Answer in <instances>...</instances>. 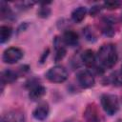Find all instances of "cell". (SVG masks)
<instances>
[{"label":"cell","instance_id":"6da1fadb","mask_svg":"<svg viewBox=\"0 0 122 122\" xmlns=\"http://www.w3.org/2000/svg\"><path fill=\"white\" fill-rule=\"evenodd\" d=\"M96 58L103 68L105 69L112 68L116 64L118 59V54L115 46L111 43L102 45L98 50Z\"/></svg>","mask_w":122,"mask_h":122},{"label":"cell","instance_id":"7a4b0ae2","mask_svg":"<svg viewBox=\"0 0 122 122\" xmlns=\"http://www.w3.org/2000/svg\"><path fill=\"white\" fill-rule=\"evenodd\" d=\"M101 106L105 112L109 115L115 114L119 110V100L114 94L105 93L101 96Z\"/></svg>","mask_w":122,"mask_h":122},{"label":"cell","instance_id":"3957f363","mask_svg":"<svg viewBox=\"0 0 122 122\" xmlns=\"http://www.w3.org/2000/svg\"><path fill=\"white\" fill-rule=\"evenodd\" d=\"M46 77L52 83H62L68 78V71L63 66L56 65L47 71Z\"/></svg>","mask_w":122,"mask_h":122},{"label":"cell","instance_id":"277c9868","mask_svg":"<svg viewBox=\"0 0 122 122\" xmlns=\"http://www.w3.org/2000/svg\"><path fill=\"white\" fill-rule=\"evenodd\" d=\"M23 57V51L17 47H10L3 52V61L8 64H15Z\"/></svg>","mask_w":122,"mask_h":122},{"label":"cell","instance_id":"5b68a950","mask_svg":"<svg viewBox=\"0 0 122 122\" xmlns=\"http://www.w3.org/2000/svg\"><path fill=\"white\" fill-rule=\"evenodd\" d=\"M83 117L85 122H102L100 112L94 103L89 104L84 112H83Z\"/></svg>","mask_w":122,"mask_h":122},{"label":"cell","instance_id":"8992f818","mask_svg":"<svg viewBox=\"0 0 122 122\" xmlns=\"http://www.w3.org/2000/svg\"><path fill=\"white\" fill-rule=\"evenodd\" d=\"M77 81L82 88L88 89L94 85V76L90 71L83 70L77 73Z\"/></svg>","mask_w":122,"mask_h":122},{"label":"cell","instance_id":"52a82bcc","mask_svg":"<svg viewBox=\"0 0 122 122\" xmlns=\"http://www.w3.org/2000/svg\"><path fill=\"white\" fill-rule=\"evenodd\" d=\"M1 122H26V116L22 111L12 110L2 115Z\"/></svg>","mask_w":122,"mask_h":122},{"label":"cell","instance_id":"ba28073f","mask_svg":"<svg viewBox=\"0 0 122 122\" xmlns=\"http://www.w3.org/2000/svg\"><path fill=\"white\" fill-rule=\"evenodd\" d=\"M116 20L112 17H104L101 20V31L107 36H112L115 33Z\"/></svg>","mask_w":122,"mask_h":122},{"label":"cell","instance_id":"9c48e42d","mask_svg":"<svg viewBox=\"0 0 122 122\" xmlns=\"http://www.w3.org/2000/svg\"><path fill=\"white\" fill-rule=\"evenodd\" d=\"M49 112H50V107H49L48 103L42 102L33 110L32 115L36 120L43 121L48 117Z\"/></svg>","mask_w":122,"mask_h":122},{"label":"cell","instance_id":"30bf717a","mask_svg":"<svg viewBox=\"0 0 122 122\" xmlns=\"http://www.w3.org/2000/svg\"><path fill=\"white\" fill-rule=\"evenodd\" d=\"M53 45L55 48V62L60 61L61 59H63V57L66 55V45L63 41L62 38L59 37H55L54 41H53Z\"/></svg>","mask_w":122,"mask_h":122},{"label":"cell","instance_id":"8fae6325","mask_svg":"<svg viewBox=\"0 0 122 122\" xmlns=\"http://www.w3.org/2000/svg\"><path fill=\"white\" fill-rule=\"evenodd\" d=\"M46 93V89L44 86L40 84H35L32 87L30 88V92H29V97L32 101H37L41 99Z\"/></svg>","mask_w":122,"mask_h":122},{"label":"cell","instance_id":"7c38bea8","mask_svg":"<svg viewBox=\"0 0 122 122\" xmlns=\"http://www.w3.org/2000/svg\"><path fill=\"white\" fill-rule=\"evenodd\" d=\"M63 41L65 43L66 46H69V47H75L77 44H78V41H79V37H78V34L71 30H68L64 32L63 34Z\"/></svg>","mask_w":122,"mask_h":122},{"label":"cell","instance_id":"4fadbf2b","mask_svg":"<svg viewBox=\"0 0 122 122\" xmlns=\"http://www.w3.org/2000/svg\"><path fill=\"white\" fill-rule=\"evenodd\" d=\"M81 59H82L83 63L85 64L86 67L92 68V67H94L95 62H96V55L93 52V51H92V50H86V51H84L82 52Z\"/></svg>","mask_w":122,"mask_h":122},{"label":"cell","instance_id":"5bb4252c","mask_svg":"<svg viewBox=\"0 0 122 122\" xmlns=\"http://www.w3.org/2000/svg\"><path fill=\"white\" fill-rule=\"evenodd\" d=\"M86 14H87V9L83 6H80L72 10L71 19L74 23H80L84 20V18L86 17Z\"/></svg>","mask_w":122,"mask_h":122},{"label":"cell","instance_id":"9a60e30c","mask_svg":"<svg viewBox=\"0 0 122 122\" xmlns=\"http://www.w3.org/2000/svg\"><path fill=\"white\" fill-rule=\"evenodd\" d=\"M16 78H17V74L11 70L3 71L2 73H1V83H2V85L12 83L16 80Z\"/></svg>","mask_w":122,"mask_h":122},{"label":"cell","instance_id":"2e32d148","mask_svg":"<svg viewBox=\"0 0 122 122\" xmlns=\"http://www.w3.org/2000/svg\"><path fill=\"white\" fill-rule=\"evenodd\" d=\"M12 33V29L10 26H1L0 28V42L4 44L7 42Z\"/></svg>","mask_w":122,"mask_h":122},{"label":"cell","instance_id":"e0dca14e","mask_svg":"<svg viewBox=\"0 0 122 122\" xmlns=\"http://www.w3.org/2000/svg\"><path fill=\"white\" fill-rule=\"evenodd\" d=\"M109 81L115 87H122V71H117L112 73L109 77Z\"/></svg>","mask_w":122,"mask_h":122},{"label":"cell","instance_id":"ac0fdd59","mask_svg":"<svg viewBox=\"0 0 122 122\" xmlns=\"http://www.w3.org/2000/svg\"><path fill=\"white\" fill-rule=\"evenodd\" d=\"M0 14L2 19H8L12 16V11L10 9L8 5H6L4 2L1 3V9H0Z\"/></svg>","mask_w":122,"mask_h":122},{"label":"cell","instance_id":"d6986e66","mask_svg":"<svg viewBox=\"0 0 122 122\" xmlns=\"http://www.w3.org/2000/svg\"><path fill=\"white\" fill-rule=\"evenodd\" d=\"M83 33H84L87 40H89V41H95L96 40V35H95L94 31L90 27H87L85 30H83Z\"/></svg>","mask_w":122,"mask_h":122},{"label":"cell","instance_id":"ffe728a7","mask_svg":"<svg viewBox=\"0 0 122 122\" xmlns=\"http://www.w3.org/2000/svg\"><path fill=\"white\" fill-rule=\"evenodd\" d=\"M121 3L119 1H106L104 3V7L108 10H115L120 7Z\"/></svg>","mask_w":122,"mask_h":122},{"label":"cell","instance_id":"44dd1931","mask_svg":"<svg viewBox=\"0 0 122 122\" xmlns=\"http://www.w3.org/2000/svg\"><path fill=\"white\" fill-rule=\"evenodd\" d=\"M51 13V10L50 8H48L47 6H44V7H41L39 9V10L37 11V14L39 17L41 18H47Z\"/></svg>","mask_w":122,"mask_h":122},{"label":"cell","instance_id":"7402d4cb","mask_svg":"<svg viewBox=\"0 0 122 122\" xmlns=\"http://www.w3.org/2000/svg\"><path fill=\"white\" fill-rule=\"evenodd\" d=\"M99 10H100V9L98 8V7H92V9H91V15H92V16H94L97 12H99Z\"/></svg>","mask_w":122,"mask_h":122},{"label":"cell","instance_id":"603a6c76","mask_svg":"<svg viewBox=\"0 0 122 122\" xmlns=\"http://www.w3.org/2000/svg\"><path fill=\"white\" fill-rule=\"evenodd\" d=\"M121 71H122V67H121Z\"/></svg>","mask_w":122,"mask_h":122}]
</instances>
